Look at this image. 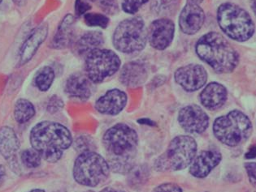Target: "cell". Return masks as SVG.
<instances>
[{"label":"cell","instance_id":"obj_28","mask_svg":"<svg viewBox=\"0 0 256 192\" xmlns=\"http://www.w3.org/2000/svg\"><path fill=\"white\" fill-rule=\"evenodd\" d=\"M86 24L90 27H100L105 28L109 24V19L106 15L98 13H86L85 15Z\"/></svg>","mask_w":256,"mask_h":192},{"label":"cell","instance_id":"obj_42","mask_svg":"<svg viewBox=\"0 0 256 192\" xmlns=\"http://www.w3.org/2000/svg\"><path fill=\"white\" fill-rule=\"evenodd\" d=\"M2 0H0V3H1V2H2Z\"/></svg>","mask_w":256,"mask_h":192},{"label":"cell","instance_id":"obj_23","mask_svg":"<svg viewBox=\"0 0 256 192\" xmlns=\"http://www.w3.org/2000/svg\"><path fill=\"white\" fill-rule=\"evenodd\" d=\"M35 115V108L33 104L26 99H19L16 103L14 117L16 121L24 124L30 121Z\"/></svg>","mask_w":256,"mask_h":192},{"label":"cell","instance_id":"obj_5","mask_svg":"<svg viewBox=\"0 0 256 192\" xmlns=\"http://www.w3.org/2000/svg\"><path fill=\"white\" fill-rule=\"evenodd\" d=\"M212 129L214 136L220 142L230 147H236L252 136L253 125L248 115L234 110L217 118Z\"/></svg>","mask_w":256,"mask_h":192},{"label":"cell","instance_id":"obj_27","mask_svg":"<svg viewBox=\"0 0 256 192\" xmlns=\"http://www.w3.org/2000/svg\"><path fill=\"white\" fill-rule=\"evenodd\" d=\"M179 0H152V10L157 15L167 14L172 11Z\"/></svg>","mask_w":256,"mask_h":192},{"label":"cell","instance_id":"obj_25","mask_svg":"<svg viewBox=\"0 0 256 192\" xmlns=\"http://www.w3.org/2000/svg\"><path fill=\"white\" fill-rule=\"evenodd\" d=\"M149 170L146 166H139L134 167L128 173V184L132 188H140L148 181L149 177Z\"/></svg>","mask_w":256,"mask_h":192},{"label":"cell","instance_id":"obj_7","mask_svg":"<svg viewBox=\"0 0 256 192\" xmlns=\"http://www.w3.org/2000/svg\"><path fill=\"white\" fill-rule=\"evenodd\" d=\"M110 167L104 157L96 152H85L74 162V180L82 186L96 188L108 179Z\"/></svg>","mask_w":256,"mask_h":192},{"label":"cell","instance_id":"obj_8","mask_svg":"<svg viewBox=\"0 0 256 192\" xmlns=\"http://www.w3.org/2000/svg\"><path fill=\"white\" fill-rule=\"evenodd\" d=\"M148 41L145 22L141 17L130 18L120 23L113 34L112 42L116 50L124 54L141 51Z\"/></svg>","mask_w":256,"mask_h":192},{"label":"cell","instance_id":"obj_19","mask_svg":"<svg viewBox=\"0 0 256 192\" xmlns=\"http://www.w3.org/2000/svg\"><path fill=\"white\" fill-rule=\"evenodd\" d=\"M48 34V25L44 23L35 28L31 32L28 38L24 41L20 48V64L24 65L28 63L31 58L34 56L38 49L41 44L46 40Z\"/></svg>","mask_w":256,"mask_h":192},{"label":"cell","instance_id":"obj_24","mask_svg":"<svg viewBox=\"0 0 256 192\" xmlns=\"http://www.w3.org/2000/svg\"><path fill=\"white\" fill-rule=\"evenodd\" d=\"M54 79V72L50 67H44L38 71L35 76V85L42 92H46L52 85Z\"/></svg>","mask_w":256,"mask_h":192},{"label":"cell","instance_id":"obj_36","mask_svg":"<svg viewBox=\"0 0 256 192\" xmlns=\"http://www.w3.org/2000/svg\"><path fill=\"white\" fill-rule=\"evenodd\" d=\"M5 178H6V170L2 165L0 164V187L4 184Z\"/></svg>","mask_w":256,"mask_h":192},{"label":"cell","instance_id":"obj_16","mask_svg":"<svg viewBox=\"0 0 256 192\" xmlns=\"http://www.w3.org/2000/svg\"><path fill=\"white\" fill-rule=\"evenodd\" d=\"M20 141L15 131L10 127L0 128V154L7 160L12 169L16 168Z\"/></svg>","mask_w":256,"mask_h":192},{"label":"cell","instance_id":"obj_29","mask_svg":"<svg viewBox=\"0 0 256 192\" xmlns=\"http://www.w3.org/2000/svg\"><path fill=\"white\" fill-rule=\"evenodd\" d=\"M94 146V145L93 140L89 136H80L74 142V148L76 151L80 152V154L85 152L92 151Z\"/></svg>","mask_w":256,"mask_h":192},{"label":"cell","instance_id":"obj_12","mask_svg":"<svg viewBox=\"0 0 256 192\" xmlns=\"http://www.w3.org/2000/svg\"><path fill=\"white\" fill-rule=\"evenodd\" d=\"M175 25L170 19H158L152 22L148 32V38L152 47L163 50L174 40Z\"/></svg>","mask_w":256,"mask_h":192},{"label":"cell","instance_id":"obj_10","mask_svg":"<svg viewBox=\"0 0 256 192\" xmlns=\"http://www.w3.org/2000/svg\"><path fill=\"white\" fill-rule=\"evenodd\" d=\"M178 119L180 127L190 134H202L209 126L208 115L197 105H190L182 109Z\"/></svg>","mask_w":256,"mask_h":192},{"label":"cell","instance_id":"obj_1","mask_svg":"<svg viewBox=\"0 0 256 192\" xmlns=\"http://www.w3.org/2000/svg\"><path fill=\"white\" fill-rule=\"evenodd\" d=\"M139 139L134 128L118 123L109 128L102 137L108 163L114 173L126 175L135 166Z\"/></svg>","mask_w":256,"mask_h":192},{"label":"cell","instance_id":"obj_21","mask_svg":"<svg viewBox=\"0 0 256 192\" xmlns=\"http://www.w3.org/2000/svg\"><path fill=\"white\" fill-rule=\"evenodd\" d=\"M75 18L71 14L66 15L60 24L56 33L52 41V46L54 49L67 48L74 41V24Z\"/></svg>","mask_w":256,"mask_h":192},{"label":"cell","instance_id":"obj_20","mask_svg":"<svg viewBox=\"0 0 256 192\" xmlns=\"http://www.w3.org/2000/svg\"><path fill=\"white\" fill-rule=\"evenodd\" d=\"M92 81L85 75L75 73L70 76L66 84L68 95L80 101H86L92 94Z\"/></svg>","mask_w":256,"mask_h":192},{"label":"cell","instance_id":"obj_34","mask_svg":"<svg viewBox=\"0 0 256 192\" xmlns=\"http://www.w3.org/2000/svg\"><path fill=\"white\" fill-rule=\"evenodd\" d=\"M244 166L249 178L250 183L252 184V186L256 187V163L246 162Z\"/></svg>","mask_w":256,"mask_h":192},{"label":"cell","instance_id":"obj_4","mask_svg":"<svg viewBox=\"0 0 256 192\" xmlns=\"http://www.w3.org/2000/svg\"><path fill=\"white\" fill-rule=\"evenodd\" d=\"M197 149V143L192 136H176L172 140L163 154L154 161V170L158 172L183 171L193 162Z\"/></svg>","mask_w":256,"mask_h":192},{"label":"cell","instance_id":"obj_3","mask_svg":"<svg viewBox=\"0 0 256 192\" xmlns=\"http://www.w3.org/2000/svg\"><path fill=\"white\" fill-rule=\"evenodd\" d=\"M196 53L200 59L212 67L216 73L232 72L239 63V55L222 34L210 32L198 41Z\"/></svg>","mask_w":256,"mask_h":192},{"label":"cell","instance_id":"obj_18","mask_svg":"<svg viewBox=\"0 0 256 192\" xmlns=\"http://www.w3.org/2000/svg\"><path fill=\"white\" fill-rule=\"evenodd\" d=\"M200 102L208 110H216L224 105L228 92L223 84L212 82L208 84L200 93Z\"/></svg>","mask_w":256,"mask_h":192},{"label":"cell","instance_id":"obj_2","mask_svg":"<svg viewBox=\"0 0 256 192\" xmlns=\"http://www.w3.org/2000/svg\"><path fill=\"white\" fill-rule=\"evenodd\" d=\"M30 141L42 159L50 163L60 160L64 152L74 142L70 130L60 123L50 121L36 124L31 130Z\"/></svg>","mask_w":256,"mask_h":192},{"label":"cell","instance_id":"obj_26","mask_svg":"<svg viewBox=\"0 0 256 192\" xmlns=\"http://www.w3.org/2000/svg\"><path fill=\"white\" fill-rule=\"evenodd\" d=\"M20 160L24 167L28 169L38 168L41 165L42 158L34 149H27L22 152Z\"/></svg>","mask_w":256,"mask_h":192},{"label":"cell","instance_id":"obj_40","mask_svg":"<svg viewBox=\"0 0 256 192\" xmlns=\"http://www.w3.org/2000/svg\"><path fill=\"white\" fill-rule=\"evenodd\" d=\"M204 0H187V2H191V3H196V4L200 5L202 3Z\"/></svg>","mask_w":256,"mask_h":192},{"label":"cell","instance_id":"obj_37","mask_svg":"<svg viewBox=\"0 0 256 192\" xmlns=\"http://www.w3.org/2000/svg\"><path fill=\"white\" fill-rule=\"evenodd\" d=\"M100 192H124L123 191L118 190V189H116V188H104V189H102V191H100Z\"/></svg>","mask_w":256,"mask_h":192},{"label":"cell","instance_id":"obj_6","mask_svg":"<svg viewBox=\"0 0 256 192\" xmlns=\"http://www.w3.org/2000/svg\"><path fill=\"white\" fill-rule=\"evenodd\" d=\"M217 21L228 37L234 41H246L254 33V24L252 16L241 6L226 2L217 10Z\"/></svg>","mask_w":256,"mask_h":192},{"label":"cell","instance_id":"obj_13","mask_svg":"<svg viewBox=\"0 0 256 192\" xmlns=\"http://www.w3.org/2000/svg\"><path fill=\"white\" fill-rule=\"evenodd\" d=\"M222 155L217 150H205L198 154L190 165V174L197 179H204L220 163Z\"/></svg>","mask_w":256,"mask_h":192},{"label":"cell","instance_id":"obj_39","mask_svg":"<svg viewBox=\"0 0 256 192\" xmlns=\"http://www.w3.org/2000/svg\"><path fill=\"white\" fill-rule=\"evenodd\" d=\"M14 2L18 6H24L26 2V0H14Z\"/></svg>","mask_w":256,"mask_h":192},{"label":"cell","instance_id":"obj_31","mask_svg":"<svg viewBox=\"0 0 256 192\" xmlns=\"http://www.w3.org/2000/svg\"><path fill=\"white\" fill-rule=\"evenodd\" d=\"M102 11L108 15H116L119 12L118 0H98Z\"/></svg>","mask_w":256,"mask_h":192},{"label":"cell","instance_id":"obj_22","mask_svg":"<svg viewBox=\"0 0 256 192\" xmlns=\"http://www.w3.org/2000/svg\"><path fill=\"white\" fill-rule=\"evenodd\" d=\"M104 42V39L102 32L98 31H90L86 32L76 41L75 50L80 56L87 55L92 50L98 49Z\"/></svg>","mask_w":256,"mask_h":192},{"label":"cell","instance_id":"obj_38","mask_svg":"<svg viewBox=\"0 0 256 192\" xmlns=\"http://www.w3.org/2000/svg\"><path fill=\"white\" fill-rule=\"evenodd\" d=\"M250 150H252V152L250 151L249 153H248V154H246V158H250H250H254V155H256L254 147H252Z\"/></svg>","mask_w":256,"mask_h":192},{"label":"cell","instance_id":"obj_11","mask_svg":"<svg viewBox=\"0 0 256 192\" xmlns=\"http://www.w3.org/2000/svg\"><path fill=\"white\" fill-rule=\"evenodd\" d=\"M175 81L186 92L202 89L208 80V73L202 66L189 64L180 67L175 72Z\"/></svg>","mask_w":256,"mask_h":192},{"label":"cell","instance_id":"obj_35","mask_svg":"<svg viewBox=\"0 0 256 192\" xmlns=\"http://www.w3.org/2000/svg\"><path fill=\"white\" fill-rule=\"evenodd\" d=\"M90 8H92V6H90L87 2H84L82 0H76L75 11H76V15H84Z\"/></svg>","mask_w":256,"mask_h":192},{"label":"cell","instance_id":"obj_41","mask_svg":"<svg viewBox=\"0 0 256 192\" xmlns=\"http://www.w3.org/2000/svg\"><path fill=\"white\" fill-rule=\"evenodd\" d=\"M30 192H46L45 191L42 190V189H34V190L30 191Z\"/></svg>","mask_w":256,"mask_h":192},{"label":"cell","instance_id":"obj_9","mask_svg":"<svg viewBox=\"0 0 256 192\" xmlns=\"http://www.w3.org/2000/svg\"><path fill=\"white\" fill-rule=\"evenodd\" d=\"M122 61L115 52L106 49H96L86 58V76L92 83L98 84L118 72Z\"/></svg>","mask_w":256,"mask_h":192},{"label":"cell","instance_id":"obj_17","mask_svg":"<svg viewBox=\"0 0 256 192\" xmlns=\"http://www.w3.org/2000/svg\"><path fill=\"white\" fill-rule=\"evenodd\" d=\"M148 77V67L145 63L139 61H132L126 63L120 73V81L124 86L130 88L144 84Z\"/></svg>","mask_w":256,"mask_h":192},{"label":"cell","instance_id":"obj_15","mask_svg":"<svg viewBox=\"0 0 256 192\" xmlns=\"http://www.w3.org/2000/svg\"><path fill=\"white\" fill-rule=\"evenodd\" d=\"M205 21V14L198 4L186 2L179 18L180 28L184 33L196 34L200 30Z\"/></svg>","mask_w":256,"mask_h":192},{"label":"cell","instance_id":"obj_32","mask_svg":"<svg viewBox=\"0 0 256 192\" xmlns=\"http://www.w3.org/2000/svg\"><path fill=\"white\" fill-rule=\"evenodd\" d=\"M152 192H183L182 189L178 184L167 183L156 187Z\"/></svg>","mask_w":256,"mask_h":192},{"label":"cell","instance_id":"obj_33","mask_svg":"<svg viewBox=\"0 0 256 192\" xmlns=\"http://www.w3.org/2000/svg\"><path fill=\"white\" fill-rule=\"evenodd\" d=\"M63 107V102L57 96H53L48 102V110L50 113H56Z\"/></svg>","mask_w":256,"mask_h":192},{"label":"cell","instance_id":"obj_30","mask_svg":"<svg viewBox=\"0 0 256 192\" xmlns=\"http://www.w3.org/2000/svg\"><path fill=\"white\" fill-rule=\"evenodd\" d=\"M148 0H123L122 9L124 12L128 14H135L141 8L142 5L146 4Z\"/></svg>","mask_w":256,"mask_h":192},{"label":"cell","instance_id":"obj_14","mask_svg":"<svg viewBox=\"0 0 256 192\" xmlns=\"http://www.w3.org/2000/svg\"><path fill=\"white\" fill-rule=\"evenodd\" d=\"M128 97L124 91L110 89L96 102V109L102 115H116L124 110Z\"/></svg>","mask_w":256,"mask_h":192}]
</instances>
